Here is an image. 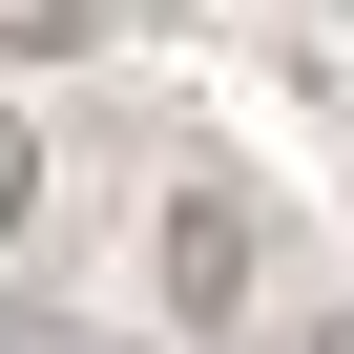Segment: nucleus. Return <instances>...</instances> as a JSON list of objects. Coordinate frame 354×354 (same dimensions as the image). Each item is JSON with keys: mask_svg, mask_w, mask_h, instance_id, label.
<instances>
[{"mask_svg": "<svg viewBox=\"0 0 354 354\" xmlns=\"http://www.w3.org/2000/svg\"><path fill=\"white\" fill-rule=\"evenodd\" d=\"M167 313H188V333L250 313V209H230V188H167Z\"/></svg>", "mask_w": 354, "mask_h": 354, "instance_id": "nucleus-1", "label": "nucleus"}, {"mask_svg": "<svg viewBox=\"0 0 354 354\" xmlns=\"http://www.w3.org/2000/svg\"><path fill=\"white\" fill-rule=\"evenodd\" d=\"M84 21H104V0H0V63H63Z\"/></svg>", "mask_w": 354, "mask_h": 354, "instance_id": "nucleus-2", "label": "nucleus"}, {"mask_svg": "<svg viewBox=\"0 0 354 354\" xmlns=\"http://www.w3.org/2000/svg\"><path fill=\"white\" fill-rule=\"evenodd\" d=\"M42 230V146H21V104H0V250Z\"/></svg>", "mask_w": 354, "mask_h": 354, "instance_id": "nucleus-3", "label": "nucleus"}, {"mask_svg": "<svg viewBox=\"0 0 354 354\" xmlns=\"http://www.w3.org/2000/svg\"><path fill=\"white\" fill-rule=\"evenodd\" d=\"M0 354H84V333H42V313H0Z\"/></svg>", "mask_w": 354, "mask_h": 354, "instance_id": "nucleus-4", "label": "nucleus"}]
</instances>
